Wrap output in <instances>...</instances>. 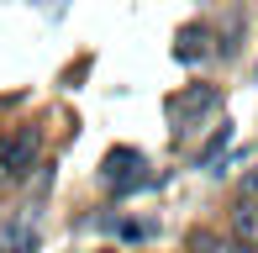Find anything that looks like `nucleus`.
Listing matches in <instances>:
<instances>
[{"label": "nucleus", "instance_id": "nucleus-1", "mask_svg": "<svg viewBox=\"0 0 258 253\" xmlns=\"http://www.w3.org/2000/svg\"><path fill=\"white\" fill-rule=\"evenodd\" d=\"M221 106V85H184L179 95H169V121H174V143L195 137L206 126V116Z\"/></svg>", "mask_w": 258, "mask_h": 253}, {"label": "nucleus", "instance_id": "nucleus-2", "mask_svg": "<svg viewBox=\"0 0 258 253\" xmlns=\"http://www.w3.org/2000/svg\"><path fill=\"white\" fill-rule=\"evenodd\" d=\"M100 185L111 190V195H137L143 185H153V174H148V153H137V148H105Z\"/></svg>", "mask_w": 258, "mask_h": 253}, {"label": "nucleus", "instance_id": "nucleus-3", "mask_svg": "<svg viewBox=\"0 0 258 253\" xmlns=\"http://www.w3.org/2000/svg\"><path fill=\"white\" fill-rule=\"evenodd\" d=\"M37 153H42V126H16V132L0 143V174H11V179L32 174Z\"/></svg>", "mask_w": 258, "mask_h": 253}, {"label": "nucleus", "instance_id": "nucleus-4", "mask_svg": "<svg viewBox=\"0 0 258 253\" xmlns=\"http://www.w3.org/2000/svg\"><path fill=\"white\" fill-rule=\"evenodd\" d=\"M0 253H37V216L21 211L16 222L0 227Z\"/></svg>", "mask_w": 258, "mask_h": 253}, {"label": "nucleus", "instance_id": "nucleus-5", "mask_svg": "<svg viewBox=\"0 0 258 253\" xmlns=\"http://www.w3.org/2000/svg\"><path fill=\"white\" fill-rule=\"evenodd\" d=\"M206 53H211V27L206 21H184L179 37H174V58L179 64H201Z\"/></svg>", "mask_w": 258, "mask_h": 253}, {"label": "nucleus", "instance_id": "nucleus-6", "mask_svg": "<svg viewBox=\"0 0 258 253\" xmlns=\"http://www.w3.org/2000/svg\"><path fill=\"white\" fill-rule=\"evenodd\" d=\"M232 232L242 237V243H258V195H242L237 206H232Z\"/></svg>", "mask_w": 258, "mask_h": 253}, {"label": "nucleus", "instance_id": "nucleus-7", "mask_svg": "<svg viewBox=\"0 0 258 253\" xmlns=\"http://www.w3.org/2000/svg\"><path fill=\"white\" fill-rule=\"evenodd\" d=\"M227 143H232V126L221 121V132H216V137H211V143L201 148V158H195V164H201V169H216V158L227 153Z\"/></svg>", "mask_w": 258, "mask_h": 253}, {"label": "nucleus", "instance_id": "nucleus-8", "mask_svg": "<svg viewBox=\"0 0 258 253\" xmlns=\"http://www.w3.org/2000/svg\"><path fill=\"white\" fill-rule=\"evenodd\" d=\"M111 227L126 237V243H148V237H153V222H111Z\"/></svg>", "mask_w": 258, "mask_h": 253}]
</instances>
